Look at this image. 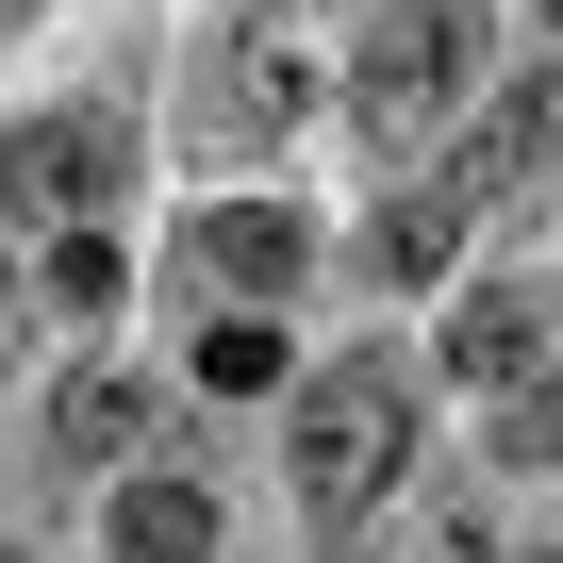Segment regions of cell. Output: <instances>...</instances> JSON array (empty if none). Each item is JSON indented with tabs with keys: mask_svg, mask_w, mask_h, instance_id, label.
Here are the masks:
<instances>
[{
	"mask_svg": "<svg viewBox=\"0 0 563 563\" xmlns=\"http://www.w3.org/2000/svg\"><path fill=\"white\" fill-rule=\"evenodd\" d=\"M481 0H365V67H349V117L382 133V150H415V133H464L481 100Z\"/></svg>",
	"mask_w": 563,
	"mask_h": 563,
	"instance_id": "cell-1",
	"label": "cell"
},
{
	"mask_svg": "<svg viewBox=\"0 0 563 563\" xmlns=\"http://www.w3.org/2000/svg\"><path fill=\"white\" fill-rule=\"evenodd\" d=\"M282 464H299V497H316L332 530L382 514L398 464H415V382H382V365H316V382H299V431H282Z\"/></svg>",
	"mask_w": 563,
	"mask_h": 563,
	"instance_id": "cell-2",
	"label": "cell"
},
{
	"mask_svg": "<svg viewBox=\"0 0 563 563\" xmlns=\"http://www.w3.org/2000/svg\"><path fill=\"white\" fill-rule=\"evenodd\" d=\"M117 183H133V117H100V100L84 117H34L18 150H0V199H18L34 232H100Z\"/></svg>",
	"mask_w": 563,
	"mask_h": 563,
	"instance_id": "cell-3",
	"label": "cell"
},
{
	"mask_svg": "<svg viewBox=\"0 0 563 563\" xmlns=\"http://www.w3.org/2000/svg\"><path fill=\"white\" fill-rule=\"evenodd\" d=\"M216 84H232V133H299L332 100V18L316 0H249L232 51H216Z\"/></svg>",
	"mask_w": 563,
	"mask_h": 563,
	"instance_id": "cell-4",
	"label": "cell"
},
{
	"mask_svg": "<svg viewBox=\"0 0 563 563\" xmlns=\"http://www.w3.org/2000/svg\"><path fill=\"white\" fill-rule=\"evenodd\" d=\"M547 166H563V84H547V67H530V84H497V100L448 133V199H464V216H481V199H514V183H547Z\"/></svg>",
	"mask_w": 563,
	"mask_h": 563,
	"instance_id": "cell-5",
	"label": "cell"
},
{
	"mask_svg": "<svg viewBox=\"0 0 563 563\" xmlns=\"http://www.w3.org/2000/svg\"><path fill=\"white\" fill-rule=\"evenodd\" d=\"M100 547H117V563H216V481H199V464H117Z\"/></svg>",
	"mask_w": 563,
	"mask_h": 563,
	"instance_id": "cell-6",
	"label": "cell"
},
{
	"mask_svg": "<svg viewBox=\"0 0 563 563\" xmlns=\"http://www.w3.org/2000/svg\"><path fill=\"white\" fill-rule=\"evenodd\" d=\"M199 265L232 282V299H299V265H316V232L282 216V199H216V216H199Z\"/></svg>",
	"mask_w": 563,
	"mask_h": 563,
	"instance_id": "cell-7",
	"label": "cell"
},
{
	"mask_svg": "<svg viewBox=\"0 0 563 563\" xmlns=\"http://www.w3.org/2000/svg\"><path fill=\"white\" fill-rule=\"evenodd\" d=\"M51 448L67 464H150V382L133 365H67L51 382Z\"/></svg>",
	"mask_w": 563,
	"mask_h": 563,
	"instance_id": "cell-8",
	"label": "cell"
},
{
	"mask_svg": "<svg viewBox=\"0 0 563 563\" xmlns=\"http://www.w3.org/2000/svg\"><path fill=\"white\" fill-rule=\"evenodd\" d=\"M530 349H547V282H481V299L448 316V365L464 382H530Z\"/></svg>",
	"mask_w": 563,
	"mask_h": 563,
	"instance_id": "cell-9",
	"label": "cell"
},
{
	"mask_svg": "<svg viewBox=\"0 0 563 563\" xmlns=\"http://www.w3.org/2000/svg\"><path fill=\"white\" fill-rule=\"evenodd\" d=\"M448 249H464V199H448V183H415V199L365 216V265L398 282V299H415V282H448Z\"/></svg>",
	"mask_w": 563,
	"mask_h": 563,
	"instance_id": "cell-10",
	"label": "cell"
},
{
	"mask_svg": "<svg viewBox=\"0 0 563 563\" xmlns=\"http://www.w3.org/2000/svg\"><path fill=\"white\" fill-rule=\"evenodd\" d=\"M265 382H282V332L265 316H216L199 332V398H265Z\"/></svg>",
	"mask_w": 563,
	"mask_h": 563,
	"instance_id": "cell-11",
	"label": "cell"
},
{
	"mask_svg": "<svg viewBox=\"0 0 563 563\" xmlns=\"http://www.w3.org/2000/svg\"><path fill=\"white\" fill-rule=\"evenodd\" d=\"M117 282H133L117 232H51V299H67V316H117Z\"/></svg>",
	"mask_w": 563,
	"mask_h": 563,
	"instance_id": "cell-12",
	"label": "cell"
},
{
	"mask_svg": "<svg viewBox=\"0 0 563 563\" xmlns=\"http://www.w3.org/2000/svg\"><path fill=\"white\" fill-rule=\"evenodd\" d=\"M497 464H563V365L547 382H497Z\"/></svg>",
	"mask_w": 563,
	"mask_h": 563,
	"instance_id": "cell-13",
	"label": "cell"
},
{
	"mask_svg": "<svg viewBox=\"0 0 563 563\" xmlns=\"http://www.w3.org/2000/svg\"><path fill=\"white\" fill-rule=\"evenodd\" d=\"M0 563H34V547H18V530H0Z\"/></svg>",
	"mask_w": 563,
	"mask_h": 563,
	"instance_id": "cell-14",
	"label": "cell"
},
{
	"mask_svg": "<svg viewBox=\"0 0 563 563\" xmlns=\"http://www.w3.org/2000/svg\"><path fill=\"white\" fill-rule=\"evenodd\" d=\"M0 18H34V0H0Z\"/></svg>",
	"mask_w": 563,
	"mask_h": 563,
	"instance_id": "cell-15",
	"label": "cell"
}]
</instances>
